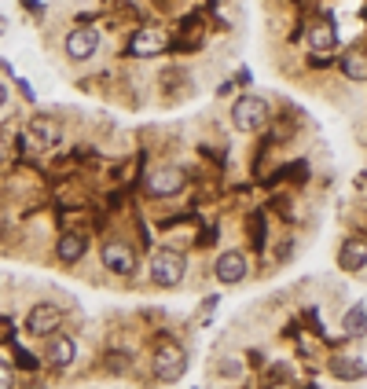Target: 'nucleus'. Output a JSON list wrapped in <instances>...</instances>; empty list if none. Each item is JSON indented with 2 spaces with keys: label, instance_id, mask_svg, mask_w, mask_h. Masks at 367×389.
<instances>
[{
  "label": "nucleus",
  "instance_id": "1",
  "mask_svg": "<svg viewBox=\"0 0 367 389\" xmlns=\"http://www.w3.org/2000/svg\"><path fill=\"white\" fill-rule=\"evenodd\" d=\"M268 121H272V106L261 96H253V92L235 96V103H231V125L239 128V133H261Z\"/></svg>",
  "mask_w": 367,
  "mask_h": 389
},
{
  "label": "nucleus",
  "instance_id": "2",
  "mask_svg": "<svg viewBox=\"0 0 367 389\" xmlns=\"http://www.w3.org/2000/svg\"><path fill=\"white\" fill-rule=\"evenodd\" d=\"M184 272H187V257L180 250H172V246H162V250H155V257H150V279H155L158 287L184 283Z\"/></svg>",
  "mask_w": 367,
  "mask_h": 389
},
{
  "label": "nucleus",
  "instance_id": "3",
  "mask_svg": "<svg viewBox=\"0 0 367 389\" xmlns=\"http://www.w3.org/2000/svg\"><path fill=\"white\" fill-rule=\"evenodd\" d=\"M96 48H99V30L96 26H74V30H67V37H62V52H67L70 62L92 59Z\"/></svg>",
  "mask_w": 367,
  "mask_h": 389
},
{
  "label": "nucleus",
  "instance_id": "4",
  "mask_svg": "<svg viewBox=\"0 0 367 389\" xmlns=\"http://www.w3.org/2000/svg\"><path fill=\"white\" fill-rule=\"evenodd\" d=\"M59 327H62V309L52 305V301H40L26 312V334L33 338H52Z\"/></svg>",
  "mask_w": 367,
  "mask_h": 389
},
{
  "label": "nucleus",
  "instance_id": "5",
  "mask_svg": "<svg viewBox=\"0 0 367 389\" xmlns=\"http://www.w3.org/2000/svg\"><path fill=\"white\" fill-rule=\"evenodd\" d=\"M184 371H187V353L180 349V345H172V341L158 345V353H155V375L162 382H180Z\"/></svg>",
  "mask_w": 367,
  "mask_h": 389
},
{
  "label": "nucleus",
  "instance_id": "6",
  "mask_svg": "<svg viewBox=\"0 0 367 389\" xmlns=\"http://www.w3.org/2000/svg\"><path fill=\"white\" fill-rule=\"evenodd\" d=\"M99 261H103L106 272H114V275H133L136 272V250L128 243H121V239H111V243H103Z\"/></svg>",
  "mask_w": 367,
  "mask_h": 389
},
{
  "label": "nucleus",
  "instance_id": "7",
  "mask_svg": "<svg viewBox=\"0 0 367 389\" xmlns=\"http://www.w3.org/2000/svg\"><path fill=\"white\" fill-rule=\"evenodd\" d=\"M246 272H250V261H246L243 250H224L217 261H213V275H217V283H224V287L243 283Z\"/></svg>",
  "mask_w": 367,
  "mask_h": 389
},
{
  "label": "nucleus",
  "instance_id": "8",
  "mask_svg": "<svg viewBox=\"0 0 367 389\" xmlns=\"http://www.w3.org/2000/svg\"><path fill=\"white\" fill-rule=\"evenodd\" d=\"M165 45H169L165 30H158V26H140L133 37H128V55H133V59H150V55L165 52Z\"/></svg>",
  "mask_w": 367,
  "mask_h": 389
},
{
  "label": "nucleus",
  "instance_id": "9",
  "mask_svg": "<svg viewBox=\"0 0 367 389\" xmlns=\"http://www.w3.org/2000/svg\"><path fill=\"white\" fill-rule=\"evenodd\" d=\"M184 184H187V177H184V169H177V165L155 169L147 177V191L155 194V199H172V194L184 191Z\"/></svg>",
  "mask_w": 367,
  "mask_h": 389
},
{
  "label": "nucleus",
  "instance_id": "10",
  "mask_svg": "<svg viewBox=\"0 0 367 389\" xmlns=\"http://www.w3.org/2000/svg\"><path fill=\"white\" fill-rule=\"evenodd\" d=\"M338 268L349 272V275L363 272V268H367V243L356 239V235H349V239L338 246Z\"/></svg>",
  "mask_w": 367,
  "mask_h": 389
},
{
  "label": "nucleus",
  "instance_id": "11",
  "mask_svg": "<svg viewBox=\"0 0 367 389\" xmlns=\"http://www.w3.org/2000/svg\"><path fill=\"white\" fill-rule=\"evenodd\" d=\"M45 360H48L52 367H70V363L77 360V341L55 331L52 338H45Z\"/></svg>",
  "mask_w": 367,
  "mask_h": 389
},
{
  "label": "nucleus",
  "instance_id": "12",
  "mask_svg": "<svg viewBox=\"0 0 367 389\" xmlns=\"http://www.w3.org/2000/svg\"><path fill=\"white\" fill-rule=\"evenodd\" d=\"M55 140H59V128L48 118H33L26 125V136H23V143L30 150H48V147H55Z\"/></svg>",
  "mask_w": 367,
  "mask_h": 389
},
{
  "label": "nucleus",
  "instance_id": "13",
  "mask_svg": "<svg viewBox=\"0 0 367 389\" xmlns=\"http://www.w3.org/2000/svg\"><path fill=\"white\" fill-rule=\"evenodd\" d=\"M84 250H89V235L84 231H62L59 235V243H55V257L62 265H77Z\"/></svg>",
  "mask_w": 367,
  "mask_h": 389
},
{
  "label": "nucleus",
  "instance_id": "14",
  "mask_svg": "<svg viewBox=\"0 0 367 389\" xmlns=\"http://www.w3.org/2000/svg\"><path fill=\"white\" fill-rule=\"evenodd\" d=\"M338 45V30H334V18L331 15H323L319 23L309 26V48L312 52H331Z\"/></svg>",
  "mask_w": 367,
  "mask_h": 389
},
{
  "label": "nucleus",
  "instance_id": "15",
  "mask_svg": "<svg viewBox=\"0 0 367 389\" xmlns=\"http://www.w3.org/2000/svg\"><path fill=\"white\" fill-rule=\"evenodd\" d=\"M331 375H334L338 382H360V378L367 375V363H363V360H356V356L338 353V356L331 360Z\"/></svg>",
  "mask_w": 367,
  "mask_h": 389
},
{
  "label": "nucleus",
  "instance_id": "16",
  "mask_svg": "<svg viewBox=\"0 0 367 389\" xmlns=\"http://www.w3.org/2000/svg\"><path fill=\"white\" fill-rule=\"evenodd\" d=\"M338 70L349 77V81H367V55L363 52H345V55H338Z\"/></svg>",
  "mask_w": 367,
  "mask_h": 389
},
{
  "label": "nucleus",
  "instance_id": "17",
  "mask_svg": "<svg viewBox=\"0 0 367 389\" xmlns=\"http://www.w3.org/2000/svg\"><path fill=\"white\" fill-rule=\"evenodd\" d=\"M341 327H345V334H349V338H363L367 334V305H353L349 312H345Z\"/></svg>",
  "mask_w": 367,
  "mask_h": 389
},
{
  "label": "nucleus",
  "instance_id": "18",
  "mask_svg": "<svg viewBox=\"0 0 367 389\" xmlns=\"http://www.w3.org/2000/svg\"><path fill=\"white\" fill-rule=\"evenodd\" d=\"M250 231H253V235H250V246H253V250H265V239H268V235H265V213H261V209H257L253 217H250Z\"/></svg>",
  "mask_w": 367,
  "mask_h": 389
},
{
  "label": "nucleus",
  "instance_id": "19",
  "mask_svg": "<svg viewBox=\"0 0 367 389\" xmlns=\"http://www.w3.org/2000/svg\"><path fill=\"white\" fill-rule=\"evenodd\" d=\"M15 363L23 367V371H37V367H40V360L30 349H18V345H15Z\"/></svg>",
  "mask_w": 367,
  "mask_h": 389
},
{
  "label": "nucleus",
  "instance_id": "20",
  "mask_svg": "<svg viewBox=\"0 0 367 389\" xmlns=\"http://www.w3.org/2000/svg\"><path fill=\"white\" fill-rule=\"evenodd\" d=\"M279 177H290V180H309V165L305 162H294V165H283Z\"/></svg>",
  "mask_w": 367,
  "mask_h": 389
},
{
  "label": "nucleus",
  "instance_id": "21",
  "mask_svg": "<svg viewBox=\"0 0 367 389\" xmlns=\"http://www.w3.org/2000/svg\"><path fill=\"white\" fill-rule=\"evenodd\" d=\"M221 375H224V378H239V375H243V367L235 363V360H221Z\"/></svg>",
  "mask_w": 367,
  "mask_h": 389
},
{
  "label": "nucleus",
  "instance_id": "22",
  "mask_svg": "<svg viewBox=\"0 0 367 389\" xmlns=\"http://www.w3.org/2000/svg\"><path fill=\"white\" fill-rule=\"evenodd\" d=\"M217 305H221V294H213V297H206V301H202V323H209V312L217 309Z\"/></svg>",
  "mask_w": 367,
  "mask_h": 389
},
{
  "label": "nucleus",
  "instance_id": "23",
  "mask_svg": "<svg viewBox=\"0 0 367 389\" xmlns=\"http://www.w3.org/2000/svg\"><path fill=\"white\" fill-rule=\"evenodd\" d=\"M15 89H18V92H23V99H26V103H33V99H37V96H33V89H30V81H26V77H15Z\"/></svg>",
  "mask_w": 367,
  "mask_h": 389
},
{
  "label": "nucleus",
  "instance_id": "24",
  "mask_svg": "<svg viewBox=\"0 0 367 389\" xmlns=\"http://www.w3.org/2000/svg\"><path fill=\"white\" fill-rule=\"evenodd\" d=\"M15 385V378H11V367L4 363V360H0V389H11Z\"/></svg>",
  "mask_w": 367,
  "mask_h": 389
},
{
  "label": "nucleus",
  "instance_id": "25",
  "mask_svg": "<svg viewBox=\"0 0 367 389\" xmlns=\"http://www.w3.org/2000/svg\"><path fill=\"white\" fill-rule=\"evenodd\" d=\"M18 4H23L30 15H45V4H40V0H18Z\"/></svg>",
  "mask_w": 367,
  "mask_h": 389
},
{
  "label": "nucleus",
  "instance_id": "26",
  "mask_svg": "<svg viewBox=\"0 0 367 389\" xmlns=\"http://www.w3.org/2000/svg\"><path fill=\"white\" fill-rule=\"evenodd\" d=\"M250 81H253V74H250V70L243 67L239 74H235V89H239V84H243V89H246V84H250Z\"/></svg>",
  "mask_w": 367,
  "mask_h": 389
},
{
  "label": "nucleus",
  "instance_id": "27",
  "mask_svg": "<svg viewBox=\"0 0 367 389\" xmlns=\"http://www.w3.org/2000/svg\"><path fill=\"white\" fill-rule=\"evenodd\" d=\"M246 363H250V367H261V363H265V353H261V349H253V353L246 356Z\"/></svg>",
  "mask_w": 367,
  "mask_h": 389
},
{
  "label": "nucleus",
  "instance_id": "28",
  "mask_svg": "<svg viewBox=\"0 0 367 389\" xmlns=\"http://www.w3.org/2000/svg\"><path fill=\"white\" fill-rule=\"evenodd\" d=\"M8 99H11V92H8V81H0V111L8 106Z\"/></svg>",
  "mask_w": 367,
  "mask_h": 389
},
{
  "label": "nucleus",
  "instance_id": "29",
  "mask_svg": "<svg viewBox=\"0 0 367 389\" xmlns=\"http://www.w3.org/2000/svg\"><path fill=\"white\" fill-rule=\"evenodd\" d=\"M8 158H11V143H8V140H0V165H4Z\"/></svg>",
  "mask_w": 367,
  "mask_h": 389
},
{
  "label": "nucleus",
  "instance_id": "30",
  "mask_svg": "<svg viewBox=\"0 0 367 389\" xmlns=\"http://www.w3.org/2000/svg\"><path fill=\"white\" fill-rule=\"evenodd\" d=\"M231 92H235V81H224L221 89H217V96H231Z\"/></svg>",
  "mask_w": 367,
  "mask_h": 389
},
{
  "label": "nucleus",
  "instance_id": "31",
  "mask_svg": "<svg viewBox=\"0 0 367 389\" xmlns=\"http://www.w3.org/2000/svg\"><path fill=\"white\" fill-rule=\"evenodd\" d=\"M4 33H8V18H4V15H0V37H4Z\"/></svg>",
  "mask_w": 367,
  "mask_h": 389
},
{
  "label": "nucleus",
  "instance_id": "32",
  "mask_svg": "<svg viewBox=\"0 0 367 389\" xmlns=\"http://www.w3.org/2000/svg\"><path fill=\"white\" fill-rule=\"evenodd\" d=\"M272 389H287V385H279V382H275V385H272Z\"/></svg>",
  "mask_w": 367,
  "mask_h": 389
}]
</instances>
